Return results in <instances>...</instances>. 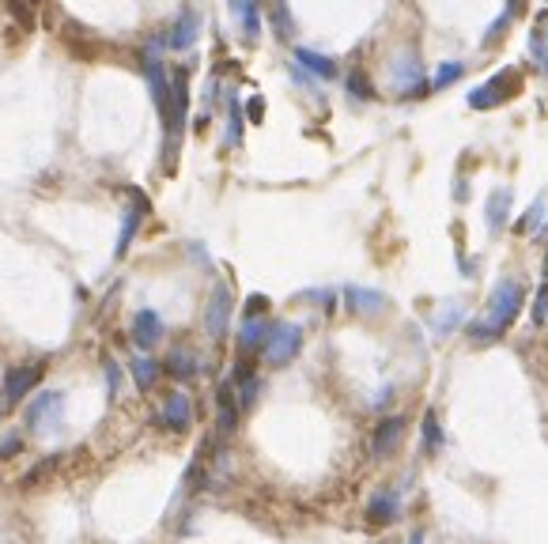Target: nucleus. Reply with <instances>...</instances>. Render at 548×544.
I'll return each instance as SVG.
<instances>
[{"label": "nucleus", "instance_id": "f257e3e1", "mask_svg": "<svg viewBox=\"0 0 548 544\" xmlns=\"http://www.w3.org/2000/svg\"><path fill=\"white\" fill-rule=\"evenodd\" d=\"M522 306H526V284L522 280H514V276H503V280H496V287H491V295H488L484 314L473 318V322H466L469 341L473 344L499 341L503 333H507L518 322Z\"/></svg>", "mask_w": 548, "mask_h": 544}, {"label": "nucleus", "instance_id": "f03ea898", "mask_svg": "<svg viewBox=\"0 0 548 544\" xmlns=\"http://www.w3.org/2000/svg\"><path fill=\"white\" fill-rule=\"evenodd\" d=\"M65 401H68L65 389H38L23 409V431L27 435H38V439L53 435V431L61 427V420H65Z\"/></svg>", "mask_w": 548, "mask_h": 544}, {"label": "nucleus", "instance_id": "7ed1b4c3", "mask_svg": "<svg viewBox=\"0 0 548 544\" xmlns=\"http://www.w3.org/2000/svg\"><path fill=\"white\" fill-rule=\"evenodd\" d=\"M42 382H46V363H19V367H12L4 374V382H0V409L4 412L19 409Z\"/></svg>", "mask_w": 548, "mask_h": 544}, {"label": "nucleus", "instance_id": "20e7f679", "mask_svg": "<svg viewBox=\"0 0 548 544\" xmlns=\"http://www.w3.org/2000/svg\"><path fill=\"white\" fill-rule=\"evenodd\" d=\"M299 352H303V326L299 322H273L269 341L261 348V359L269 363L273 371H280V367H288V363H295Z\"/></svg>", "mask_w": 548, "mask_h": 544}, {"label": "nucleus", "instance_id": "39448f33", "mask_svg": "<svg viewBox=\"0 0 548 544\" xmlns=\"http://www.w3.org/2000/svg\"><path fill=\"white\" fill-rule=\"evenodd\" d=\"M405 431H409V416L405 412H390V416H382V420L374 424L371 442H367L374 462H386V457L397 454V446L405 442Z\"/></svg>", "mask_w": 548, "mask_h": 544}, {"label": "nucleus", "instance_id": "423d86ee", "mask_svg": "<svg viewBox=\"0 0 548 544\" xmlns=\"http://www.w3.org/2000/svg\"><path fill=\"white\" fill-rule=\"evenodd\" d=\"M390 83H393V91L401 95V99H420L431 83L424 80V68H420V61H416V53L409 50V53H397L393 57V65H390Z\"/></svg>", "mask_w": 548, "mask_h": 544}, {"label": "nucleus", "instance_id": "0eeeda50", "mask_svg": "<svg viewBox=\"0 0 548 544\" xmlns=\"http://www.w3.org/2000/svg\"><path fill=\"white\" fill-rule=\"evenodd\" d=\"M156 427H163L166 435H186L193 427V401L186 389H171L156 409Z\"/></svg>", "mask_w": 548, "mask_h": 544}, {"label": "nucleus", "instance_id": "6e6552de", "mask_svg": "<svg viewBox=\"0 0 548 544\" xmlns=\"http://www.w3.org/2000/svg\"><path fill=\"white\" fill-rule=\"evenodd\" d=\"M231 310H235V299H231L228 284H216L212 295H208V303H205V333H208L212 341H223V337H228Z\"/></svg>", "mask_w": 548, "mask_h": 544}, {"label": "nucleus", "instance_id": "1a4fd4ad", "mask_svg": "<svg viewBox=\"0 0 548 544\" xmlns=\"http://www.w3.org/2000/svg\"><path fill=\"white\" fill-rule=\"evenodd\" d=\"M163 374L171 379L174 386H186V382H197L205 374V363H201V356L193 352V348H186V344H174L171 352H166V359H163Z\"/></svg>", "mask_w": 548, "mask_h": 544}, {"label": "nucleus", "instance_id": "9d476101", "mask_svg": "<svg viewBox=\"0 0 548 544\" xmlns=\"http://www.w3.org/2000/svg\"><path fill=\"white\" fill-rule=\"evenodd\" d=\"M231 386H235V397H238V404H243V412L254 409V404L261 401V394H265V379L258 374V367L250 359H238L231 367Z\"/></svg>", "mask_w": 548, "mask_h": 544}, {"label": "nucleus", "instance_id": "9b49d317", "mask_svg": "<svg viewBox=\"0 0 548 544\" xmlns=\"http://www.w3.org/2000/svg\"><path fill=\"white\" fill-rule=\"evenodd\" d=\"M166 337V326L156 310H136L129 326V341L136 344V352H156L159 341Z\"/></svg>", "mask_w": 548, "mask_h": 544}, {"label": "nucleus", "instance_id": "f8f14e48", "mask_svg": "<svg viewBox=\"0 0 548 544\" xmlns=\"http://www.w3.org/2000/svg\"><path fill=\"white\" fill-rule=\"evenodd\" d=\"M397 518H401V492L397 487H378L367 499V522L374 529H390Z\"/></svg>", "mask_w": 548, "mask_h": 544}, {"label": "nucleus", "instance_id": "ddd939ff", "mask_svg": "<svg viewBox=\"0 0 548 544\" xmlns=\"http://www.w3.org/2000/svg\"><path fill=\"white\" fill-rule=\"evenodd\" d=\"M269 329H273L269 318H243V326H238V337H235L238 359H254V356H261L265 341H269Z\"/></svg>", "mask_w": 548, "mask_h": 544}, {"label": "nucleus", "instance_id": "4468645a", "mask_svg": "<svg viewBox=\"0 0 548 544\" xmlns=\"http://www.w3.org/2000/svg\"><path fill=\"white\" fill-rule=\"evenodd\" d=\"M238 416H243V404H238V397H235L231 379H223L216 386V431H220L223 439L238 431Z\"/></svg>", "mask_w": 548, "mask_h": 544}, {"label": "nucleus", "instance_id": "2eb2a0df", "mask_svg": "<svg viewBox=\"0 0 548 544\" xmlns=\"http://www.w3.org/2000/svg\"><path fill=\"white\" fill-rule=\"evenodd\" d=\"M129 379H133V386L140 389V394H151V389L159 386V379H163V363L151 352H133L129 356Z\"/></svg>", "mask_w": 548, "mask_h": 544}, {"label": "nucleus", "instance_id": "dca6fc26", "mask_svg": "<svg viewBox=\"0 0 548 544\" xmlns=\"http://www.w3.org/2000/svg\"><path fill=\"white\" fill-rule=\"evenodd\" d=\"M344 306L352 314H363V318H374L386 310V295L382 291H371V287H344Z\"/></svg>", "mask_w": 548, "mask_h": 544}, {"label": "nucleus", "instance_id": "f3484780", "mask_svg": "<svg viewBox=\"0 0 548 544\" xmlns=\"http://www.w3.org/2000/svg\"><path fill=\"white\" fill-rule=\"evenodd\" d=\"M514 88V76L511 73H503V76H496V80H488V83H481L473 95H469V106L473 110H488V106H496V103H503L507 99V91Z\"/></svg>", "mask_w": 548, "mask_h": 544}, {"label": "nucleus", "instance_id": "a211bd4d", "mask_svg": "<svg viewBox=\"0 0 548 544\" xmlns=\"http://www.w3.org/2000/svg\"><path fill=\"white\" fill-rule=\"evenodd\" d=\"M144 212H148V201H144V197H136V204L125 208V216H121V234H118V246H114V257H125V254H129V246H133V239H136L140 223H144Z\"/></svg>", "mask_w": 548, "mask_h": 544}, {"label": "nucleus", "instance_id": "6ab92c4d", "mask_svg": "<svg viewBox=\"0 0 548 544\" xmlns=\"http://www.w3.org/2000/svg\"><path fill=\"white\" fill-rule=\"evenodd\" d=\"M197 31H201V19H197V11L193 8H186V11H178V19H174V27H171V34H166L163 42L171 50H189L193 42H197Z\"/></svg>", "mask_w": 548, "mask_h": 544}, {"label": "nucleus", "instance_id": "aec40b11", "mask_svg": "<svg viewBox=\"0 0 548 544\" xmlns=\"http://www.w3.org/2000/svg\"><path fill=\"white\" fill-rule=\"evenodd\" d=\"M511 201H514V193H511L507 186H499V189L488 197V208H484L488 231H503V227H507V219H511Z\"/></svg>", "mask_w": 548, "mask_h": 544}, {"label": "nucleus", "instance_id": "412c9836", "mask_svg": "<svg viewBox=\"0 0 548 544\" xmlns=\"http://www.w3.org/2000/svg\"><path fill=\"white\" fill-rule=\"evenodd\" d=\"M443 420H439V412L435 409H428L424 412V420H420V450H424L428 457H435L443 450Z\"/></svg>", "mask_w": 548, "mask_h": 544}, {"label": "nucleus", "instance_id": "4be33fe9", "mask_svg": "<svg viewBox=\"0 0 548 544\" xmlns=\"http://www.w3.org/2000/svg\"><path fill=\"white\" fill-rule=\"evenodd\" d=\"M529 57H533V65H541V73L548 76V11H541L529 31Z\"/></svg>", "mask_w": 548, "mask_h": 544}, {"label": "nucleus", "instance_id": "5701e85b", "mask_svg": "<svg viewBox=\"0 0 548 544\" xmlns=\"http://www.w3.org/2000/svg\"><path fill=\"white\" fill-rule=\"evenodd\" d=\"M458 326H466V310H461V303H443L439 314L431 318V333H435V337H451Z\"/></svg>", "mask_w": 548, "mask_h": 544}, {"label": "nucleus", "instance_id": "b1692460", "mask_svg": "<svg viewBox=\"0 0 548 544\" xmlns=\"http://www.w3.org/2000/svg\"><path fill=\"white\" fill-rule=\"evenodd\" d=\"M231 11L243 23V34L246 42H258L261 34V11H258V0H231Z\"/></svg>", "mask_w": 548, "mask_h": 544}, {"label": "nucleus", "instance_id": "393cba45", "mask_svg": "<svg viewBox=\"0 0 548 544\" xmlns=\"http://www.w3.org/2000/svg\"><path fill=\"white\" fill-rule=\"evenodd\" d=\"M295 61H299L306 73L318 76V80H333L336 76V65L333 57H326V53H314V50H295Z\"/></svg>", "mask_w": 548, "mask_h": 544}, {"label": "nucleus", "instance_id": "a878e982", "mask_svg": "<svg viewBox=\"0 0 548 544\" xmlns=\"http://www.w3.org/2000/svg\"><path fill=\"white\" fill-rule=\"evenodd\" d=\"M461 76H466V65H461V61H443L439 68H435V76L428 83H431L435 91H443V88H451V83L461 80Z\"/></svg>", "mask_w": 548, "mask_h": 544}, {"label": "nucleus", "instance_id": "bb28decb", "mask_svg": "<svg viewBox=\"0 0 548 544\" xmlns=\"http://www.w3.org/2000/svg\"><path fill=\"white\" fill-rule=\"evenodd\" d=\"M27 450V431H4L0 435V462H16Z\"/></svg>", "mask_w": 548, "mask_h": 544}, {"label": "nucleus", "instance_id": "cd10ccee", "mask_svg": "<svg viewBox=\"0 0 548 544\" xmlns=\"http://www.w3.org/2000/svg\"><path fill=\"white\" fill-rule=\"evenodd\" d=\"M61 462H65V454H61V450H58V454H46V457H42V462L23 477V484L31 487V484H38V480H46L50 472H58V469H61Z\"/></svg>", "mask_w": 548, "mask_h": 544}, {"label": "nucleus", "instance_id": "c85d7f7f", "mask_svg": "<svg viewBox=\"0 0 548 544\" xmlns=\"http://www.w3.org/2000/svg\"><path fill=\"white\" fill-rule=\"evenodd\" d=\"M541 223H544V201H533V204H529V212L514 223V231H518V234H537V231H541Z\"/></svg>", "mask_w": 548, "mask_h": 544}, {"label": "nucleus", "instance_id": "c756f323", "mask_svg": "<svg viewBox=\"0 0 548 544\" xmlns=\"http://www.w3.org/2000/svg\"><path fill=\"white\" fill-rule=\"evenodd\" d=\"M243 141V110H238V99H228V148H235Z\"/></svg>", "mask_w": 548, "mask_h": 544}, {"label": "nucleus", "instance_id": "7c9ffc66", "mask_svg": "<svg viewBox=\"0 0 548 544\" xmlns=\"http://www.w3.org/2000/svg\"><path fill=\"white\" fill-rule=\"evenodd\" d=\"M103 379H106V397H110V401H118V394H121V379H125V374H121V367H118L114 359H106V363H103Z\"/></svg>", "mask_w": 548, "mask_h": 544}, {"label": "nucleus", "instance_id": "2f4dec72", "mask_svg": "<svg viewBox=\"0 0 548 544\" xmlns=\"http://www.w3.org/2000/svg\"><path fill=\"white\" fill-rule=\"evenodd\" d=\"M348 91H352L356 99H374V88L367 83V76H363V73H352V76H348Z\"/></svg>", "mask_w": 548, "mask_h": 544}, {"label": "nucleus", "instance_id": "473e14b6", "mask_svg": "<svg viewBox=\"0 0 548 544\" xmlns=\"http://www.w3.org/2000/svg\"><path fill=\"white\" fill-rule=\"evenodd\" d=\"M533 322H537V326L548 322V284L537 287V299H533Z\"/></svg>", "mask_w": 548, "mask_h": 544}, {"label": "nucleus", "instance_id": "72a5a7b5", "mask_svg": "<svg viewBox=\"0 0 548 544\" xmlns=\"http://www.w3.org/2000/svg\"><path fill=\"white\" fill-rule=\"evenodd\" d=\"M265 314H269V299H265V295H250L243 318H265Z\"/></svg>", "mask_w": 548, "mask_h": 544}, {"label": "nucleus", "instance_id": "f704fd0d", "mask_svg": "<svg viewBox=\"0 0 548 544\" xmlns=\"http://www.w3.org/2000/svg\"><path fill=\"white\" fill-rule=\"evenodd\" d=\"M276 31H280V38H291V34H295V27H291V19H288V8H284V4L276 8Z\"/></svg>", "mask_w": 548, "mask_h": 544}, {"label": "nucleus", "instance_id": "c9c22d12", "mask_svg": "<svg viewBox=\"0 0 548 544\" xmlns=\"http://www.w3.org/2000/svg\"><path fill=\"white\" fill-rule=\"evenodd\" d=\"M390 397H393V386H382V389H378V397H374L371 404H374V409H386Z\"/></svg>", "mask_w": 548, "mask_h": 544}, {"label": "nucleus", "instance_id": "e433bc0d", "mask_svg": "<svg viewBox=\"0 0 548 544\" xmlns=\"http://www.w3.org/2000/svg\"><path fill=\"white\" fill-rule=\"evenodd\" d=\"M261 110H265V103H261V99L250 103V121H261Z\"/></svg>", "mask_w": 548, "mask_h": 544}, {"label": "nucleus", "instance_id": "4c0bfd02", "mask_svg": "<svg viewBox=\"0 0 548 544\" xmlns=\"http://www.w3.org/2000/svg\"><path fill=\"white\" fill-rule=\"evenodd\" d=\"M409 544H424V533H420V529H416V533L409 537Z\"/></svg>", "mask_w": 548, "mask_h": 544}, {"label": "nucleus", "instance_id": "58836bf2", "mask_svg": "<svg viewBox=\"0 0 548 544\" xmlns=\"http://www.w3.org/2000/svg\"><path fill=\"white\" fill-rule=\"evenodd\" d=\"M544 280H548V249H544Z\"/></svg>", "mask_w": 548, "mask_h": 544}]
</instances>
